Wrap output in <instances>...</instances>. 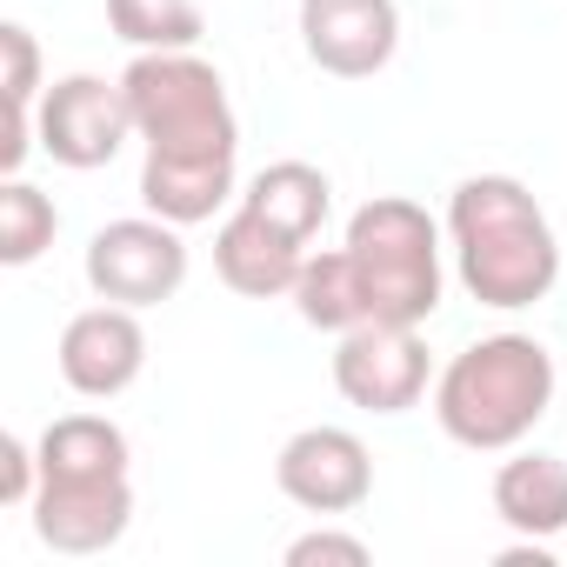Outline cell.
I'll return each instance as SVG.
<instances>
[{"mask_svg":"<svg viewBox=\"0 0 567 567\" xmlns=\"http://www.w3.org/2000/svg\"><path fill=\"white\" fill-rule=\"evenodd\" d=\"M121 87L134 107V134L147 147L141 207L174 227L214 220L234 200V167H240V121L220 68L200 61L194 48H167V54H134Z\"/></svg>","mask_w":567,"mask_h":567,"instance_id":"obj_1","label":"cell"},{"mask_svg":"<svg viewBox=\"0 0 567 567\" xmlns=\"http://www.w3.org/2000/svg\"><path fill=\"white\" fill-rule=\"evenodd\" d=\"M447 240H454L461 288L494 315H520L547 301L560 280L554 220L514 174H467L447 194Z\"/></svg>","mask_w":567,"mask_h":567,"instance_id":"obj_2","label":"cell"},{"mask_svg":"<svg viewBox=\"0 0 567 567\" xmlns=\"http://www.w3.org/2000/svg\"><path fill=\"white\" fill-rule=\"evenodd\" d=\"M554 388V354L534 334H481L434 374V421L467 454H507L547 421Z\"/></svg>","mask_w":567,"mask_h":567,"instance_id":"obj_3","label":"cell"},{"mask_svg":"<svg viewBox=\"0 0 567 567\" xmlns=\"http://www.w3.org/2000/svg\"><path fill=\"white\" fill-rule=\"evenodd\" d=\"M361 295L374 321H401V328H427L441 308V220L408 200V194H374L354 207L348 240Z\"/></svg>","mask_w":567,"mask_h":567,"instance_id":"obj_4","label":"cell"},{"mask_svg":"<svg viewBox=\"0 0 567 567\" xmlns=\"http://www.w3.org/2000/svg\"><path fill=\"white\" fill-rule=\"evenodd\" d=\"M187 280V240L174 220L161 214H127L107 220L87 240V288L94 301H121V308H161L181 295Z\"/></svg>","mask_w":567,"mask_h":567,"instance_id":"obj_5","label":"cell"},{"mask_svg":"<svg viewBox=\"0 0 567 567\" xmlns=\"http://www.w3.org/2000/svg\"><path fill=\"white\" fill-rule=\"evenodd\" d=\"M34 134H41V154H48L54 167L94 174V167H107V161L134 141L127 87H121V81H101V74H61V81L41 87Z\"/></svg>","mask_w":567,"mask_h":567,"instance_id":"obj_6","label":"cell"},{"mask_svg":"<svg viewBox=\"0 0 567 567\" xmlns=\"http://www.w3.org/2000/svg\"><path fill=\"white\" fill-rule=\"evenodd\" d=\"M427 374H434L427 341H421V328H401V321H361L334 348V388L348 408H368V414L421 408Z\"/></svg>","mask_w":567,"mask_h":567,"instance_id":"obj_7","label":"cell"},{"mask_svg":"<svg viewBox=\"0 0 567 567\" xmlns=\"http://www.w3.org/2000/svg\"><path fill=\"white\" fill-rule=\"evenodd\" d=\"M274 481L308 514H354L374 494V454L354 427H301L274 454Z\"/></svg>","mask_w":567,"mask_h":567,"instance_id":"obj_8","label":"cell"},{"mask_svg":"<svg viewBox=\"0 0 567 567\" xmlns=\"http://www.w3.org/2000/svg\"><path fill=\"white\" fill-rule=\"evenodd\" d=\"M61 381L81 394V401H114L141 381L147 368V328H141V308H121V301H101V308H81L68 328H61Z\"/></svg>","mask_w":567,"mask_h":567,"instance_id":"obj_9","label":"cell"},{"mask_svg":"<svg viewBox=\"0 0 567 567\" xmlns=\"http://www.w3.org/2000/svg\"><path fill=\"white\" fill-rule=\"evenodd\" d=\"M34 534L54 554H107L134 527V474H61L34 494Z\"/></svg>","mask_w":567,"mask_h":567,"instance_id":"obj_10","label":"cell"},{"mask_svg":"<svg viewBox=\"0 0 567 567\" xmlns=\"http://www.w3.org/2000/svg\"><path fill=\"white\" fill-rule=\"evenodd\" d=\"M301 48L328 81H374L401 48L394 0H301Z\"/></svg>","mask_w":567,"mask_h":567,"instance_id":"obj_11","label":"cell"},{"mask_svg":"<svg viewBox=\"0 0 567 567\" xmlns=\"http://www.w3.org/2000/svg\"><path fill=\"white\" fill-rule=\"evenodd\" d=\"M308 267V247L295 234H280L274 220H260L254 207H234L220 227H214V274L240 301H280L295 295V280Z\"/></svg>","mask_w":567,"mask_h":567,"instance_id":"obj_12","label":"cell"},{"mask_svg":"<svg viewBox=\"0 0 567 567\" xmlns=\"http://www.w3.org/2000/svg\"><path fill=\"white\" fill-rule=\"evenodd\" d=\"M494 514L514 534H527V540H560L567 534V461L540 454V447L501 461V474H494Z\"/></svg>","mask_w":567,"mask_h":567,"instance_id":"obj_13","label":"cell"},{"mask_svg":"<svg viewBox=\"0 0 567 567\" xmlns=\"http://www.w3.org/2000/svg\"><path fill=\"white\" fill-rule=\"evenodd\" d=\"M240 207H254V214L274 220L280 234H295L301 247H315V234H321L328 214H334V187H328V174H321L315 161H267V167L247 181Z\"/></svg>","mask_w":567,"mask_h":567,"instance_id":"obj_14","label":"cell"},{"mask_svg":"<svg viewBox=\"0 0 567 567\" xmlns=\"http://www.w3.org/2000/svg\"><path fill=\"white\" fill-rule=\"evenodd\" d=\"M295 308H301V321L321 328V334H348V328L374 321L348 247H321V254H308V267H301V280H295Z\"/></svg>","mask_w":567,"mask_h":567,"instance_id":"obj_15","label":"cell"},{"mask_svg":"<svg viewBox=\"0 0 567 567\" xmlns=\"http://www.w3.org/2000/svg\"><path fill=\"white\" fill-rule=\"evenodd\" d=\"M107 28L134 54H167L200 41V0H107Z\"/></svg>","mask_w":567,"mask_h":567,"instance_id":"obj_16","label":"cell"},{"mask_svg":"<svg viewBox=\"0 0 567 567\" xmlns=\"http://www.w3.org/2000/svg\"><path fill=\"white\" fill-rule=\"evenodd\" d=\"M54 234H61V207L34 181L8 174V187H0V260L28 267V260H41L54 247Z\"/></svg>","mask_w":567,"mask_h":567,"instance_id":"obj_17","label":"cell"},{"mask_svg":"<svg viewBox=\"0 0 567 567\" xmlns=\"http://www.w3.org/2000/svg\"><path fill=\"white\" fill-rule=\"evenodd\" d=\"M41 41L21 21H8L0 28V94H8V107H41Z\"/></svg>","mask_w":567,"mask_h":567,"instance_id":"obj_18","label":"cell"},{"mask_svg":"<svg viewBox=\"0 0 567 567\" xmlns=\"http://www.w3.org/2000/svg\"><path fill=\"white\" fill-rule=\"evenodd\" d=\"M368 560H374V547L341 527H315V534L288 540V567H368Z\"/></svg>","mask_w":567,"mask_h":567,"instance_id":"obj_19","label":"cell"},{"mask_svg":"<svg viewBox=\"0 0 567 567\" xmlns=\"http://www.w3.org/2000/svg\"><path fill=\"white\" fill-rule=\"evenodd\" d=\"M34 494H41V447L0 434V507H34Z\"/></svg>","mask_w":567,"mask_h":567,"instance_id":"obj_20","label":"cell"}]
</instances>
